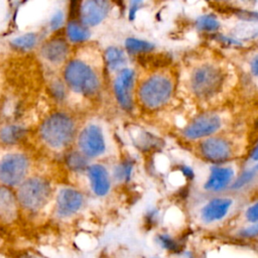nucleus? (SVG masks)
<instances>
[{
  "mask_svg": "<svg viewBox=\"0 0 258 258\" xmlns=\"http://www.w3.org/2000/svg\"><path fill=\"white\" fill-rule=\"evenodd\" d=\"M25 128L20 125H7L0 129V141L6 145L19 142L25 135Z\"/></svg>",
  "mask_w": 258,
  "mask_h": 258,
  "instance_id": "nucleus-21",
  "label": "nucleus"
},
{
  "mask_svg": "<svg viewBox=\"0 0 258 258\" xmlns=\"http://www.w3.org/2000/svg\"><path fill=\"white\" fill-rule=\"evenodd\" d=\"M69 43L63 38H52L42 44L40 53L48 62L58 64L66 60L69 55Z\"/></svg>",
  "mask_w": 258,
  "mask_h": 258,
  "instance_id": "nucleus-16",
  "label": "nucleus"
},
{
  "mask_svg": "<svg viewBox=\"0 0 258 258\" xmlns=\"http://www.w3.org/2000/svg\"><path fill=\"white\" fill-rule=\"evenodd\" d=\"M20 214V206L16 197L9 186L0 185V223L4 225L14 224Z\"/></svg>",
  "mask_w": 258,
  "mask_h": 258,
  "instance_id": "nucleus-15",
  "label": "nucleus"
},
{
  "mask_svg": "<svg viewBox=\"0 0 258 258\" xmlns=\"http://www.w3.org/2000/svg\"><path fill=\"white\" fill-rule=\"evenodd\" d=\"M110 11V3L104 0H89L85 1L80 6L81 22L89 26L100 24Z\"/></svg>",
  "mask_w": 258,
  "mask_h": 258,
  "instance_id": "nucleus-14",
  "label": "nucleus"
},
{
  "mask_svg": "<svg viewBox=\"0 0 258 258\" xmlns=\"http://www.w3.org/2000/svg\"><path fill=\"white\" fill-rule=\"evenodd\" d=\"M199 152L204 159L221 164L229 160L233 155V145L229 139L214 135L200 142Z\"/></svg>",
  "mask_w": 258,
  "mask_h": 258,
  "instance_id": "nucleus-10",
  "label": "nucleus"
},
{
  "mask_svg": "<svg viewBox=\"0 0 258 258\" xmlns=\"http://www.w3.org/2000/svg\"><path fill=\"white\" fill-rule=\"evenodd\" d=\"M38 42V34L34 32H27L13 38L10 42L11 46L19 51H27L32 49Z\"/></svg>",
  "mask_w": 258,
  "mask_h": 258,
  "instance_id": "nucleus-22",
  "label": "nucleus"
},
{
  "mask_svg": "<svg viewBox=\"0 0 258 258\" xmlns=\"http://www.w3.org/2000/svg\"><path fill=\"white\" fill-rule=\"evenodd\" d=\"M68 167L76 172H82L88 169V158L80 151L71 152L67 156Z\"/></svg>",
  "mask_w": 258,
  "mask_h": 258,
  "instance_id": "nucleus-24",
  "label": "nucleus"
},
{
  "mask_svg": "<svg viewBox=\"0 0 258 258\" xmlns=\"http://www.w3.org/2000/svg\"><path fill=\"white\" fill-rule=\"evenodd\" d=\"M133 170V164L130 161H123L119 163L113 171V176L118 181H127L130 179Z\"/></svg>",
  "mask_w": 258,
  "mask_h": 258,
  "instance_id": "nucleus-26",
  "label": "nucleus"
},
{
  "mask_svg": "<svg viewBox=\"0 0 258 258\" xmlns=\"http://www.w3.org/2000/svg\"><path fill=\"white\" fill-rule=\"evenodd\" d=\"M63 79L74 92L93 96L100 88V80L94 69L81 59L70 60L63 70Z\"/></svg>",
  "mask_w": 258,
  "mask_h": 258,
  "instance_id": "nucleus-5",
  "label": "nucleus"
},
{
  "mask_svg": "<svg viewBox=\"0 0 258 258\" xmlns=\"http://www.w3.org/2000/svg\"><path fill=\"white\" fill-rule=\"evenodd\" d=\"M224 76L219 67L203 63L194 68L189 76V88L197 97H212L221 88Z\"/></svg>",
  "mask_w": 258,
  "mask_h": 258,
  "instance_id": "nucleus-6",
  "label": "nucleus"
},
{
  "mask_svg": "<svg viewBox=\"0 0 258 258\" xmlns=\"http://www.w3.org/2000/svg\"><path fill=\"white\" fill-rule=\"evenodd\" d=\"M255 222H258V199L253 202H250L248 205L242 208L239 214L236 216V218L232 221V223L229 225V227L226 230L236 226L255 223Z\"/></svg>",
  "mask_w": 258,
  "mask_h": 258,
  "instance_id": "nucleus-18",
  "label": "nucleus"
},
{
  "mask_svg": "<svg viewBox=\"0 0 258 258\" xmlns=\"http://www.w3.org/2000/svg\"><path fill=\"white\" fill-rule=\"evenodd\" d=\"M222 127V120L216 113H204L197 116L183 129V136L190 140L214 136Z\"/></svg>",
  "mask_w": 258,
  "mask_h": 258,
  "instance_id": "nucleus-9",
  "label": "nucleus"
},
{
  "mask_svg": "<svg viewBox=\"0 0 258 258\" xmlns=\"http://www.w3.org/2000/svg\"><path fill=\"white\" fill-rule=\"evenodd\" d=\"M64 21V16H63V12L61 10H56L52 16L50 17L49 20V27L52 31L59 29Z\"/></svg>",
  "mask_w": 258,
  "mask_h": 258,
  "instance_id": "nucleus-28",
  "label": "nucleus"
},
{
  "mask_svg": "<svg viewBox=\"0 0 258 258\" xmlns=\"http://www.w3.org/2000/svg\"><path fill=\"white\" fill-rule=\"evenodd\" d=\"M104 57L107 67L111 71L119 73L120 71L125 69L124 67L127 62V56L123 49L117 46H110L106 49Z\"/></svg>",
  "mask_w": 258,
  "mask_h": 258,
  "instance_id": "nucleus-19",
  "label": "nucleus"
},
{
  "mask_svg": "<svg viewBox=\"0 0 258 258\" xmlns=\"http://www.w3.org/2000/svg\"><path fill=\"white\" fill-rule=\"evenodd\" d=\"M254 169H255V170L258 172V163H256V165L254 166Z\"/></svg>",
  "mask_w": 258,
  "mask_h": 258,
  "instance_id": "nucleus-33",
  "label": "nucleus"
},
{
  "mask_svg": "<svg viewBox=\"0 0 258 258\" xmlns=\"http://www.w3.org/2000/svg\"><path fill=\"white\" fill-rule=\"evenodd\" d=\"M153 48H154V45L147 40H143L135 37H129L125 40V49L131 54L148 52V51H151Z\"/></svg>",
  "mask_w": 258,
  "mask_h": 258,
  "instance_id": "nucleus-23",
  "label": "nucleus"
},
{
  "mask_svg": "<svg viewBox=\"0 0 258 258\" xmlns=\"http://www.w3.org/2000/svg\"><path fill=\"white\" fill-rule=\"evenodd\" d=\"M196 24L200 30L207 31V32L216 31L220 27V22L217 19V17L214 15H211V14L200 16L198 18Z\"/></svg>",
  "mask_w": 258,
  "mask_h": 258,
  "instance_id": "nucleus-25",
  "label": "nucleus"
},
{
  "mask_svg": "<svg viewBox=\"0 0 258 258\" xmlns=\"http://www.w3.org/2000/svg\"><path fill=\"white\" fill-rule=\"evenodd\" d=\"M235 180V170L232 166L216 164L211 167L210 174L204 183L206 191L219 194L232 185Z\"/></svg>",
  "mask_w": 258,
  "mask_h": 258,
  "instance_id": "nucleus-13",
  "label": "nucleus"
},
{
  "mask_svg": "<svg viewBox=\"0 0 258 258\" xmlns=\"http://www.w3.org/2000/svg\"><path fill=\"white\" fill-rule=\"evenodd\" d=\"M256 173L257 171L254 169V167L245 169L238 177L235 178L234 182L231 185V188H233L234 190H239L240 188L249 184L254 179Z\"/></svg>",
  "mask_w": 258,
  "mask_h": 258,
  "instance_id": "nucleus-27",
  "label": "nucleus"
},
{
  "mask_svg": "<svg viewBox=\"0 0 258 258\" xmlns=\"http://www.w3.org/2000/svg\"><path fill=\"white\" fill-rule=\"evenodd\" d=\"M240 211L233 197L215 196L202 203L194 211L192 221L202 230L225 231Z\"/></svg>",
  "mask_w": 258,
  "mask_h": 258,
  "instance_id": "nucleus-1",
  "label": "nucleus"
},
{
  "mask_svg": "<svg viewBox=\"0 0 258 258\" xmlns=\"http://www.w3.org/2000/svg\"><path fill=\"white\" fill-rule=\"evenodd\" d=\"M16 197L20 209L28 213H38L49 202L51 186L43 177H29L19 184Z\"/></svg>",
  "mask_w": 258,
  "mask_h": 258,
  "instance_id": "nucleus-4",
  "label": "nucleus"
},
{
  "mask_svg": "<svg viewBox=\"0 0 258 258\" xmlns=\"http://www.w3.org/2000/svg\"><path fill=\"white\" fill-rule=\"evenodd\" d=\"M253 248H254V250H255V251H256V253H257V255H258V244H257V245H256V246H254V247H253Z\"/></svg>",
  "mask_w": 258,
  "mask_h": 258,
  "instance_id": "nucleus-32",
  "label": "nucleus"
},
{
  "mask_svg": "<svg viewBox=\"0 0 258 258\" xmlns=\"http://www.w3.org/2000/svg\"><path fill=\"white\" fill-rule=\"evenodd\" d=\"M67 35L70 41L74 43H81L88 40L91 33L89 28L81 21L71 20L67 24Z\"/></svg>",
  "mask_w": 258,
  "mask_h": 258,
  "instance_id": "nucleus-20",
  "label": "nucleus"
},
{
  "mask_svg": "<svg viewBox=\"0 0 258 258\" xmlns=\"http://www.w3.org/2000/svg\"><path fill=\"white\" fill-rule=\"evenodd\" d=\"M250 159L252 162H256L258 163V143L257 145L254 147V149L252 150L251 154H250Z\"/></svg>",
  "mask_w": 258,
  "mask_h": 258,
  "instance_id": "nucleus-31",
  "label": "nucleus"
},
{
  "mask_svg": "<svg viewBox=\"0 0 258 258\" xmlns=\"http://www.w3.org/2000/svg\"><path fill=\"white\" fill-rule=\"evenodd\" d=\"M135 72L132 69H123L115 78L113 90L118 104L124 110H130L133 106V88Z\"/></svg>",
  "mask_w": 258,
  "mask_h": 258,
  "instance_id": "nucleus-12",
  "label": "nucleus"
},
{
  "mask_svg": "<svg viewBox=\"0 0 258 258\" xmlns=\"http://www.w3.org/2000/svg\"><path fill=\"white\" fill-rule=\"evenodd\" d=\"M78 145L80 152L87 158H96L106 150V141L102 129L95 124L86 126L79 134Z\"/></svg>",
  "mask_w": 258,
  "mask_h": 258,
  "instance_id": "nucleus-11",
  "label": "nucleus"
},
{
  "mask_svg": "<svg viewBox=\"0 0 258 258\" xmlns=\"http://www.w3.org/2000/svg\"><path fill=\"white\" fill-rule=\"evenodd\" d=\"M249 71L252 77L258 80V51H256L249 59Z\"/></svg>",
  "mask_w": 258,
  "mask_h": 258,
  "instance_id": "nucleus-30",
  "label": "nucleus"
},
{
  "mask_svg": "<svg viewBox=\"0 0 258 258\" xmlns=\"http://www.w3.org/2000/svg\"><path fill=\"white\" fill-rule=\"evenodd\" d=\"M51 93L55 99L62 100L66 97V88L61 82L55 81L51 85Z\"/></svg>",
  "mask_w": 258,
  "mask_h": 258,
  "instance_id": "nucleus-29",
  "label": "nucleus"
},
{
  "mask_svg": "<svg viewBox=\"0 0 258 258\" xmlns=\"http://www.w3.org/2000/svg\"><path fill=\"white\" fill-rule=\"evenodd\" d=\"M84 206L85 197L80 190L63 187L55 197L54 214L59 220H69L79 214Z\"/></svg>",
  "mask_w": 258,
  "mask_h": 258,
  "instance_id": "nucleus-8",
  "label": "nucleus"
},
{
  "mask_svg": "<svg viewBox=\"0 0 258 258\" xmlns=\"http://www.w3.org/2000/svg\"><path fill=\"white\" fill-rule=\"evenodd\" d=\"M174 91L172 78L164 73H155L147 77L139 86L138 99L148 110H156L165 106Z\"/></svg>",
  "mask_w": 258,
  "mask_h": 258,
  "instance_id": "nucleus-2",
  "label": "nucleus"
},
{
  "mask_svg": "<svg viewBox=\"0 0 258 258\" xmlns=\"http://www.w3.org/2000/svg\"><path fill=\"white\" fill-rule=\"evenodd\" d=\"M29 161L22 153H8L0 159V182L6 186L19 185L26 178Z\"/></svg>",
  "mask_w": 258,
  "mask_h": 258,
  "instance_id": "nucleus-7",
  "label": "nucleus"
},
{
  "mask_svg": "<svg viewBox=\"0 0 258 258\" xmlns=\"http://www.w3.org/2000/svg\"><path fill=\"white\" fill-rule=\"evenodd\" d=\"M93 192L98 197H105L110 190V177L105 166L101 164L90 165L87 169Z\"/></svg>",
  "mask_w": 258,
  "mask_h": 258,
  "instance_id": "nucleus-17",
  "label": "nucleus"
},
{
  "mask_svg": "<svg viewBox=\"0 0 258 258\" xmlns=\"http://www.w3.org/2000/svg\"><path fill=\"white\" fill-rule=\"evenodd\" d=\"M76 132V123L73 118L60 112L46 117L39 127V135L42 141L54 149L68 146L75 139Z\"/></svg>",
  "mask_w": 258,
  "mask_h": 258,
  "instance_id": "nucleus-3",
  "label": "nucleus"
}]
</instances>
